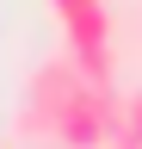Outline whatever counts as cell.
I'll return each mask as SVG.
<instances>
[{"mask_svg": "<svg viewBox=\"0 0 142 149\" xmlns=\"http://www.w3.org/2000/svg\"><path fill=\"white\" fill-rule=\"evenodd\" d=\"M123 137V87L86 81L68 50L43 56L12 106V149H111Z\"/></svg>", "mask_w": 142, "mask_h": 149, "instance_id": "6da1fadb", "label": "cell"}, {"mask_svg": "<svg viewBox=\"0 0 142 149\" xmlns=\"http://www.w3.org/2000/svg\"><path fill=\"white\" fill-rule=\"evenodd\" d=\"M62 25V50H111V6H99V0H80V6H49Z\"/></svg>", "mask_w": 142, "mask_h": 149, "instance_id": "7a4b0ae2", "label": "cell"}, {"mask_svg": "<svg viewBox=\"0 0 142 149\" xmlns=\"http://www.w3.org/2000/svg\"><path fill=\"white\" fill-rule=\"evenodd\" d=\"M123 137H142V81L123 87Z\"/></svg>", "mask_w": 142, "mask_h": 149, "instance_id": "3957f363", "label": "cell"}, {"mask_svg": "<svg viewBox=\"0 0 142 149\" xmlns=\"http://www.w3.org/2000/svg\"><path fill=\"white\" fill-rule=\"evenodd\" d=\"M111 149H142V137H117V143H111Z\"/></svg>", "mask_w": 142, "mask_h": 149, "instance_id": "277c9868", "label": "cell"}, {"mask_svg": "<svg viewBox=\"0 0 142 149\" xmlns=\"http://www.w3.org/2000/svg\"><path fill=\"white\" fill-rule=\"evenodd\" d=\"M49 6H80V0H49ZM99 6H105V0H99Z\"/></svg>", "mask_w": 142, "mask_h": 149, "instance_id": "5b68a950", "label": "cell"}, {"mask_svg": "<svg viewBox=\"0 0 142 149\" xmlns=\"http://www.w3.org/2000/svg\"><path fill=\"white\" fill-rule=\"evenodd\" d=\"M0 149H12V143H6V130H0Z\"/></svg>", "mask_w": 142, "mask_h": 149, "instance_id": "8992f818", "label": "cell"}, {"mask_svg": "<svg viewBox=\"0 0 142 149\" xmlns=\"http://www.w3.org/2000/svg\"><path fill=\"white\" fill-rule=\"evenodd\" d=\"M136 31H142V19H136Z\"/></svg>", "mask_w": 142, "mask_h": 149, "instance_id": "52a82bcc", "label": "cell"}]
</instances>
